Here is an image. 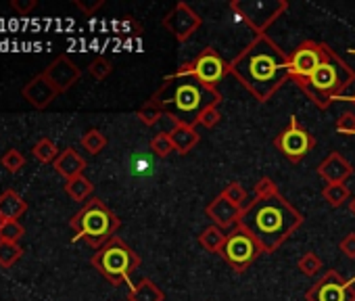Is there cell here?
Masks as SVG:
<instances>
[{"label": "cell", "mask_w": 355, "mask_h": 301, "mask_svg": "<svg viewBox=\"0 0 355 301\" xmlns=\"http://www.w3.org/2000/svg\"><path fill=\"white\" fill-rule=\"evenodd\" d=\"M5 224H7V220H5L3 216H0V230H3V228H5Z\"/></svg>", "instance_id": "7bdbcfd3"}, {"label": "cell", "mask_w": 355, "mask_h": 301, "mask_svg": "<svg viewBox=\"0 0 355 301\" xmlns=\"http://www.w3.org/2000/svg\"><path fill=\"white\" fill-rule=\"evenodd\" d=\"M138 119H140L144 126H157L159 121H163V113L144 105V107L138 109Z\"/></svg>", "instance_id": "d590c367"}, {"label": "cell", "mask_w": 355, "mask_h": 301, "mask_svg": "<svg viewBox=\"0 0 355 301\" xmlns=\"http://www.w3.org/2000/svg\"><path fill=\"white\" fill-rule=\"evenodd\" d=\"M36 7H38L36 0H13V3H11V9L15 13H19L21 17H26L28 13H32Z\"/></svg>", "instance_id": "74e56055"}, {"label": "cell", "mask_w": 355, "mask_h": 301, "mask_svg": "<svg viewBox=\"0 0 355 301\" xmlns=\"http://www.w3.org/2000/svg\"><path fill=\"white\" fill-rule=\"evenodd\" d=\"M351 53H355V51H351Z\"/></svg>", "instance_id": "ee69618b"}, {"label": "cell", "mask_w": 355, "mask_h": 301, "mask_svg": "<svg viewBox=\"0 0 355 301\" xmlns=\"http://www.w3.org/2000/svg\"><path fill=\"white\" fill-rule=\"evenodd\" d=\"M326 42H315V40H305L299 44L293 53H288L291 59V80L297 84L301 80H307L324 61L326 55Z\"/></svg>", "instance_id": "7c38bea8"}, {"label": "cell", "mask_w": 355, "mask_h": 301, "mask_svg": "<svg viewBox=\"0 0 355 301\" xmlns=\"http://www.w3.org/2000/svg\"><path fill=\"white\" fill-rule=\"evenodd\" d=\"M82 146L84 150H88L90 155H98L101 150L107 146V136L98 130V128H90L84 136H82Z\"/></svg>", "instance_id": "484cf974"}, {"label": "cell", "mask_w": 355, "mask_h": 301, "mask_svg": "<svg viewBox=\"0 0 355 301\" xmlns=\"http://www.w3.org/2000/svg\"><path fill=\"white\" fill-rule=\"evenodd\" d=\"M65 193L69 195L71 201H88V199H92L94 184L82 174V176H78V178L65 182Z\"/></svg>", "instance_id": "603a6c76"}, {"label": "cell", "mask_w": 355, "mask_h": 301, "mask_svg": "<svg viewBox=\"0 0 355 301\" xmlns=\"http://www.w3.org/2000/svg\"><path fill=\"white\" fill-rule=\"evenodd\" d=\"M220 121H222L220 105H214V107H207V109H205V111L201 113V117H199L197 126H203V128L211 130V128H216V126H218Z\"/></svg>", "instance_id": "836d02e7"}, {"label": "cell", "mask_w": 355, "mask_h": 301, "mask_svg": "<svg viewBox=\"0 0 355 301\" xmlns=\"http://www.w3.org/2000/svg\"><path fill=\"white\" fill-rule=\"evenodd\" d=\"M113 71V63L107 59V57H96L90 65H88V74L96 80V82H103L111 76Z\"/></svg>", "instance_id": "4dcf8cb0"}, {"label": "cell", "mask_w": 355, "mask_h": 301, "mask_svg": "<svg viewBox=\"0 0 355 301\" xmlns=\"http://www.w3.org/2000/svg\"><path fill=\"white\" fill-rule=\"evenodd\" d=\"M69 226L76 232L73 243L84 241L92 249H101L105 243L117 237L121 220L98 197H92L84 203V207L78 214H73V218L69 220Z\"/></svg>", "instance_id": "5b68a950"}, {"label": "cell", "mask_w": 355, "mask_h": 301, "mask_svg": "<svg viewBox=\"0 0 355 301\" xmlns=\"http://www.w3.org/2000/svg\"><path fill=\"white\" fill-rule=\"evenodd\" d=\"M90 264L111 282V284H130V276L140 266V255L119 237H113L101 249L94 251Z\"/></svg>", "instance_id": "8992f818"}, {"label": "cell", "mask_w": 355, "mask_h": 301, "mask_svg": "<svg viewBox=\"0 0 355 301\" xmlns=\"http://www.w3.org/2000/svg\"><path fill=\"white\" fill-rule=\"evenodd\" d=\"M205 214H207V218H209L216 226H220L222 230H232V228L241 222L243 209H241L239 205H234L228 197H224V195L220 193L214 201H209V205L205 207Z\"/></svg>", "instance_id": "9a60e30c"}, {"label": "cell", "mask_w": 355, "mask_h": 301, "mask_svg": "<svg viewBox=\"0 0 355 301\" xmlns=\"http://www.w3.org/2000/svg\"><path fill=\"white\" fill-rule=\"evenodd\" d=\"M222 94L214 86H205L193 78L163 80L161 88L144 103L150 109L161 111L173 123H189L197 128L201 113L207 107L220 105Z\"/></svg>", "instance_id": "3957f363"}, {"label": "cell", "mask_w": 355, "mask_h": 301, "mask_svg": "<svg viewBox=\"0 0 355 301\" xmlns=\"http://www.w3.org/2000/svg\"><path fill=\"white\" fill-rule=\"evenodd\" d=\"M322 197L330 207H343L351 199V191L347 184H326L322 189Z\"/></svg>", "instance_id": "d4e9b609"}, {"label": "cell", "mask_w": 355, "mask_h": 301, "mask_svg": "<svg viewBox=\"0 0 355 301\" xmlns=\"http://www.w3.org/2000/svg\"><path fill=\"white\" fill-rule=\"evenodd\" d=\"M82 13H86V15H92L94 11H98L103 5H105V0H94V3H84V0H76L73 3Z\"/></svg>", "instance_id": "f35d334b"}, {"label": "cell", "mask_w": 355, "mask_h": 301, "mask_svg": "<svg viewBox=\"0 0 355 301\" xmlns=\"http://www.w3.org/2000/svg\"><path fill=\"white\" fill-rule=\"evenodd\" d=\"M53 168L65 180H73V178L82 176V172L86 170V160L78 153L73 146H67V148H63L61 153H59V157L55 160Z\"/></svg>", "instance_id": "ac0fdd59"}, {"label": "cell", "mask_w": 355, "mask_h": 301, "mask_svg": "<svg viewBox=\"0 0 355 301\" xmlns=\"http://www.w3.org/2000/svg\"><path fill=\"white\" fill-rule=\"evenodd\" d=\"M44 78L53 84V88L63 94L67 92L69 88H73L78 84V80L82 78V69L67 57V55H61L57 57L44 71Z\"/></svg>", "instance_id": "5bb4252c"}, {"label": "cell", "mask_w": 355, "mask_h": 301, "mask_svg": "<svg viewBox=\"0 0 355 301\" xmlns=\"http://www.w3.org/2000/svg\"><path fill=\"white\" fill-rule=\"evenodd\" d=\"M222 195L224 197H228L234 205H239L241 209L249 203L247 199H249V195H247V191H245V187L241 184V182H230L224 191H222Z\"/></svg>", "instance_id": "1f68e13d"}, {"label": "cell", "mask_w": 355, "mask_h": 301, "mask_svg": "<svg viewBox=\"0 0 355 301\" xmlns=\"http://www.w3.org/2000/svg\"><path fill=\"white\" fill-rule=\"evenodd\" d=\"M228 74L259 103H268L291 80V59L268 34L255 36L228 63Z\"/></svg>", "instance_id": "7a4b0ae2"}, {"label": "cell", "mask_w": 355, "mask_h": 301, "mask_svg": "<svg viewBox=\"0 0 355 301\" xmlns=\"http://www.w3.org/2000/svg\"><path fill=\"white\" fill-rule=\"evenodd\" d=\"M305 218L280 193L278 184L263 176L255 184V197L243 207L241 222L261 245L263 253L278 251L301 226Z\"/></svg>", "instance_id": "6da1fadb"}, {"label": "cell", "mask_w": 355, "mask_h": 301, "mask_svg": "<svg viewBox=\"0 0 355 301\" xmlns=\"http://www.w3.org/2000/svg\"><path fill=\"white\" fill-rule=\"evenodd\" d=\"M32 155L38 164H55L59 157V146L51 138H40L32 148Z\"/></svg>", "instance_id": "cb8c5ba5"}, {"label": "cell", "mask_w": 355, "mask_h": 301, "mask_svg": "<svg viewBox=\"0 0 355 301\" xmlns=\"http://www.w3.org/2000/svg\"><path fill=\"white\" fill-rule=\"evenodd\" d=\"M26 212H28V203L24 201V197L17 191L7 189L3 195H0V216H3L7 222L19 220Z\"/></svg>", "instance_id": "ffe728a7"}, {"label": "cell", "mask_w": 355, "mask_h": 301, "mask_svg": "<svg viewBox=\"0 0 355 301\" xmlns=\"http://www.w3.org/2000/svg\"><path fill=\"white\" fill-rule=\"evenodd\" d=\"M305 301H355V276L343 278L336 270H328L305 291Z\"/></svg>", "instance_id": "8fae6325"}, {"label": "cell", "mask_w": 355, "mask_h": 301, "mask_svg": "<svg viewBox=\"0 0 355 301\" xmlns=\"http://www.w3.org/2000/svg\"><path fill=\"white\" fill-rule=\"evenodd\" d=\"M226 237H228L226 230H222L220 226L211 224V226H207V228L201 230V234H199V245H201L207 253H220L222 247H224V243H226Z\"/></svg>", "instance_id": "7402d4cb"}, {"label": "cell", "mask_w": 355, "mask_h": 301, "mask_svg": "<svg viewBox=\"0 0 355 301\" xmlns=\"http://www.w3.org/2000/svg\"><path fill=\"white\" fill-rule=\"evenodd\" d=\"M169 138H171V144L173 148L178 150L180 155H187L191 150L199 144L201 140V134L197 132L195 126H189V123H175L171 130H169Z\"/></svg>", "instance_id": "d6986e66"}, {"label": "cell", "mask_w": 355, "mask_h": 301, "mask_svg": "<svg viewBox=\"0 0 355 301\" xmlns=\"http://www.w3.org/2000/svg\"><path fill=\"white\" fill-rule=\"evenodd\" d=\"M57 90L53 88V84L44 78V74L34 76L24 88H21V96L34 107V109H46L55 98H57Z\"/></svg>", "instance_id": "e0dca14e"}, {"label": "cell", "mask_w": 355, "mask_h": 301, "mask_svg": "<svg viewBox=\"0 0 355 301\" xmlns=\"http://www.w3.org/2000/svg\"><path fill=\"white\" fill-rule=\"evenodd\" d=\"M347 205H349V212H351V214L355 216V195H353V197L349 199V203H347Z\"/></svg>", "instance_id": "60d3db41"}, {"label": "cell", "mask_w": 355, "mask_h": 301, "mask_svg": "<svg viewBox=\"0 0 355 301\" xmlns=\"http://www.w3.org/2000/svg\"><path fill=\"white\" fill-rule=\"evenodd\" d=\"M355 82V69L343 61L336 51L326 46V55L322 65L307 78L297 82V86L303 90V94L322 111H326L334 101H340L345 90Z\"/></svg>", "instance_id": "277c9868"}, {"label": "cell", "mask_w": 355, "mask_h": 301, "mask_svg": "<svg viewBox=\"0 0 355 301\" xmlns=\"http://www.w3.org/2000/svg\"><path fill=\"white\" fill-rule=\"evenodd\" d=\"M228 74V63L220 57V53L214 46L203 49L193 61L184 63L178 67L171 76H167L165 80H182V78H193L205 86H218L224 76Z\"/></svg>", "instance_id": "ba28073f"}, {"label": "cell", "mask_w": 355, "mask_h": 301, "mask_svg": "<svg viewBox=\"0 0 355 301\" xmlns=\"http://www.w3.org/2000/svg\"><path fill=\"white\" fill-rule=\"evenodd\" d=\"M150 150H153V155H157V157H167L171 150H175L173 144H171L169 132H157L150 138Z\"/></svg>", "instance_id": "f1b7e54d"}, {"label": "cell", "mask_w": 355, "mask_h": 301, "mask_svg": "<svg viewBox=\"0 0 355 301\" xmlns=\"http://www.w3.org/2000/svg\"><path fill=\"white\" fill-rule=\"evenodd\" d=\"M338 249H340V253H343L345 257L355 259V232L345 234V237L340 239V243H338Z\"/></svg>", "instance_id": "8d00e7d4"}, {"label": "cell", "mask_w": 355, "mask_h": 301, "mask_svg": "<svg viewBox=\"0 0 355 301\" xmlns=\"http://www.w3.org/2000/svg\"><path fill=\"white\" fill-rule=\"evenodd\" d=\"M274 146L291 164H299L315 146V138H313V134L309 130H305L299 123L297 115H291L288 126L274 138Z\"/></svg>", "instance_id": "30bf717a"}, {"label": "cell", "mask_w": 355, "mask_h": 301, "mask_svg": "<svg viewBox=\"0 0 355 301\" xmlns=\"http://www.w3.org/2000/svg\"><path fill=\"white\" fill-rule=\"evenodd\" d=\"M163 299L165 293L150 278H142L128 293V301H163Z\"/></svg>", "instance_id": "44dd1931"}, {"label": "cell", "mask_w": 355, "mask_h": 301, "mask_svg": "<svg viewBox=\"0 0 355 301\" xmlns=\"http://www.w3.org/2000/svg\"><path fill=\"white\" fill-rule=\"evenodd\" d=\"M0 164H3V168L9 172V174H17L24 166H26V157L21 150L17 148H9L7 153L0 157Z\"/></svg>", "instance_id": "f546056e"}, {"label": "cell", "mask_w": 355, "mask_h": 301, "mask_svg": "<svg viewBox=\"0 0 355 301\" xmlns=\"http://www.w3.org/2000/svg\"><path fill=\"white\" fill-rule=\"evenodd\" d=\"M203 24V17L193 11L191 5L187 3H178L165 17H163V28L178 40V42H187Z\"/></svg>", "instance_id": "4fadbf2b"}, {"label": "cell", "mask_w": 355, "mask_h": 301, "mask_svg": "<svg viewBox=\"0 0 355 301\" xmlns=\"http://www.w3.org/2000/svg\"><path fill=\"white\" fill-rule=\"evenodd\" d=\"M146 168H150V166H148V162L138 160V168H134V172H136V174H142V172H146Z\"/></svg>", "instance_id": "ab89813d"}, {"label": "cell", "mask_w": 355, "mask_h": 301, "mask_svg": "<svg viewBox=\"0 0 355 301\" xmlns=\"http://www.w3.org/2000/svg\"><path fill=\"white\" fill-rule=\"evenodd\" d=\"M230 9L239 22L253 30V34L266 36L268 28L288 11V3L284 0H234L230 3Z\"/></svg>", "instance_id": "52a82bcc"}, {"label": "cell", "mask_w": 355, "mask_h": 301, "mask_svg": "<svg viewBox=\"0 0 355 301\" xmlns=\"http://www.w3.org/2000/svg\"><path fill=\"white\" fill-rule=\"evenodd\" d=\"M220 255L228 261V266L236 274H245L253 266V261L259 255H263V249L243 224H236L232 230H228V237Z\"/></svg>", "instance_id": "9c48e42d"}, {"label": "cell", "mask_w": 355, "mask_h": 301, "mask_svg": "<svg viewBox=\"0 0 355 301\" xmlns=\"http://www.w3.org/2000/svg\"><path fill=\"white\" fill-rule=\"evenodd\" d=\"M24 255V249L19 243H11V241H3L0 239V266L3 268H11L19 261V257Z\"/></svg>", "instance_id": "4316f807"}, {"label": "cell", "mask_w": 355, "mask_h": 301, "mask_svg": "<svg viewBox=\"0 0 355 301\" xmlns=\"http://www.w3.org/2000/svg\"><path fill=\"white\" fill-rule=\"evenodd\" d=\"M315 172L326 184H345L353 176V166L340 153L332 150V153L318 166Z\"/></svg>", "instance_id": "2e32d148"}, {"label": "cell", "mask_w": 355, "mask_h": 301, "mask_svg": "<svg viewBox=\"0 0 355 301\" xmlns=\"http://www.w3.org/2000/svg\"><path fill=\"white\" fill-rule=\"evenodd\" d=\"M334 130L345 136H351V134L355 136V113H351V111L340 113V117L334 121Z\"/></svg>", "instance_id": "e575fe53"}, {"label": "cell", "mask_w": 355, "mask_h": 301, "mask_svg": "<svg viewBox=\"0 0 355 301\" xmlns=\"http://www.w3.org/2000/svg\"><path fill=\"white\" fill-rule=\"evenodd\" d=\"M340 101H349V103H355V94H353V96H343Z\"/></svg>", "instance_id": "b9f144b4"}, {"label": "cell", "mask_w": 355, "mask_h": 301, "mask_svg": "<svg viewBox=\"0 0 355 301\" xmlns=\"http://www.w3.org/2000/svg\"><path fill=\"white\" fill-rule=\"evenodd\" d=\"M297 268H299V272H301L303 276H315V274H320V270L324 268V261L320 259L318 253L307 251V253L297 261Z\"/></svg>", "instance_id": "83f0119b"}, {"label": "cell", "mask_w": 355, "mask_h": 301, "mask_svg": "<svg viewBox=\"0 0 355 301\" xmlns=\"http://www.w3.org/2000/svg\"><path fill=\"white\" fill-rule=\"evenodd\" d=\"M24 234H26V228L19 224V220L7 222L5 228L0 230V239H3V241H11V243H19Z\"/></svg>", "instance_id": "d6a6232c"}]
</instances>
